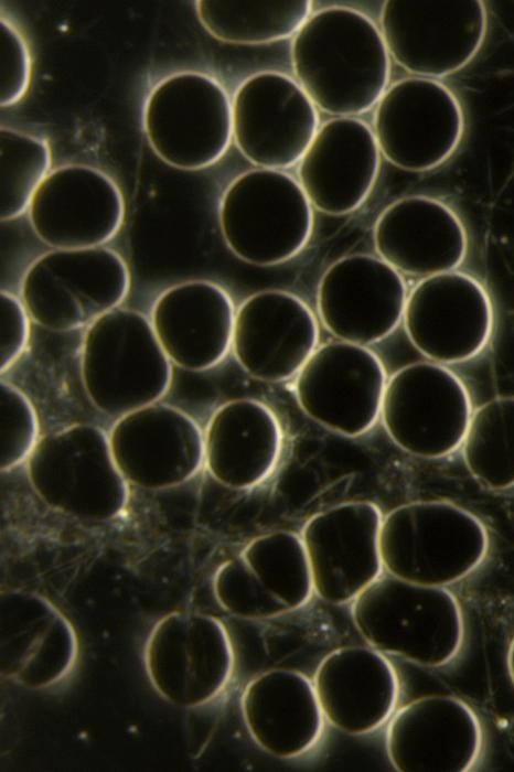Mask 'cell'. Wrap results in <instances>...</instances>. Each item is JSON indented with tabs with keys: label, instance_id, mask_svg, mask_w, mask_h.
<instances>
[{
	"label": "cell",
	"instance_id": "cell-1",
	"mask_svg": "<svg viewBox=\"0 0 514 772\" xmlns=\"http://www.w3.org/2000/svg\"><path fill=\"white\" fill-rule=\"evenodd\" d=\"M389 56L375 23L344 7L311 14L291 49L297 82L318 108L339 117L377 105L387 89Z\"/></svg>",
	"mask_w": 514,
	"mask_h": 772
},
{
	"label": "cell",
	"instance_id": "cell-2",
	"mask_svg": "<svg viewBox=\"0 0 514 772\" xmlns=\"http://www.w3.org/2000/svg\"><path fill=\"white\" fill-rule=\"evenodd\" d=\"M353 623L370 646L425 667H440L460 652L464 622L446 587L381 576L353 601Z\"/></svg>",
	"mask_w": 514,
	"mask_h": 772
},
{
	"label": "cell",
	"instance_id": "cell-3",
	"mask_svg": "<svg viewBox=\"0 0 514 772\" xmlns=\"http://www.w3.org/2000/svg\"><path fill=\"white\" fill-rule=\"evenodd\" d=\"M379 545L389 575L446 587L482 564L489 535L470 511L449 501L427 500L399 505L384 515Z\"/></svg>",
	"mask_w": 514,
	"mask_h": 772
},
{
	"label": "cell",
	"instance_id": "cell-4",
	"mask_svg": "<svg viewBox=\"0 0 514 772\" xmlns=\"http://www.w3.org/2000/svg\"><path fill=\"white\" fill-rule=\"evenodd\" d=\"M81 374L94 407L119 418L158 403L168 393L172 363L150 320L118 307L87 326Z\"/></svg>",
	"mask_w": 514,
	"mask_h": 772
},
{
	"label": "cell",
	"instance_id": "cell-5",
	"mask_svg": "<svg viewBox=\"0 0 514 772\" xmlns=\"http://www.w3.org/2000/svg\"><path fill=\"white\" fill-rule=\"evenodd\" d=\"M26 470L40 498L66 515L110 521L128 505L129 483L97 426L76 423L41 437Z\"/></svg>",
	"mask_w": 514,
	"mask_h": 772
},
{
	"label": "cell",
	"instance_id": "cell-6",
	"mask_svg": "<svg viewBox=\"0 0 514 772\" xmlns=\"http://www.w3.org/2000/svg\"><path fill=\"white\" fill-rule=\"evenodd\" d=\"M219 225L228 248L242 260L272 266L298 255L310 239L312 205L299 181L281 170L255 169L225 190Z\"/></svg>",
	"mask_w": 514,
	"mask_h": 772
},
{
	"label": "cell",
	"instance_id": "cell-7",
	"mask_svg": "<svg viewBox=\"0 0 514 772\" xmlns=\"http://www.w3.org/2000/svg\"><path fill=\"white\" fill-rule=\"evenodd\" d=\"M143 130L154 153L181 170L216 163L233 139L232 103L221 83L200 72H180L149 93Z\"/></svg>",
	"mask_w": 514,
	"mask_h": 772
},
{
	"label": "cell",
	"instance_id": "cell-8",
	"mask_svg": "<svg viewBox=\"0 0 514 772\" xmlns=\"http://www.w3.org/2000/svg\"><path fill=\"white\" fill-rule=\"evenodd\" d=\"M130 275L122 257L99 246L54 249L38 258L22 282L30 317L53 331L89 326L127 297Z\"/></svg>",
	"mask_w": 514,
	"mask_h": 772
},
{
	"label": "cell",
	"instance_id": "cell-9",
	"mask_svg": "<svg viewBox=\"0 0 514 772\" xmlns=\"http://www.w3.org/2000/svg\"><path fill=\"white\" fill-rule=\"evenodd\" d=\"M472 412L469 392L452 371L439 363L418 362L387 379L381 418L400 449L439 459L461 447Z\"/></svg>",
	"mask_w": 514,
	"mask_h": 772
},
{
	"label": "cell",
	"instance_id": "cell-10",
	"mask_svg": "<svg viewBox=\"0 0 514 772\" xmlns=\"http://www.w3.org/2000/svg\"><path fill=\"white\" fill-rule=\"evenodd\" d=\"M486 11L478 0H390L381 17L389 55L418 77L450 75L479 51Z\"/></svg>",
	"mask_w": 514,
	"mask_h": 772
},
{
	"label": "cell",
	"instance_id": "cell-11",
	"mask_svg": "<svg viewBox=\"0 0 514 772\" xmlns=\"http://www.w3.org/2000/svg\"><path fill=\"white\" fill-rule=\"evenodd\" d=\"M463 126L462 108L447 86L432 78L410 77L386 89L376 105L373 132L390 163L422 172L451 157Z\"/></svg>",
	"mask_w": 514,
	"mask_h": 772
},
{
	"label": "cell",
	"instance_id": "cell-12",
	"mask_svg": "<svg viewBox=\"0 0 514 772\" xmlns=\"http://www.w3.org/2000/svg\"><path fill=\"white\" fill-rule=\"evenodd\" d=\"M387 376L379 357L345 341L315 349L296 375L301 409L319 425L345 437L366 433L381 417Z\"/></svg>",
	"mask_w": 514,
	"mask_h": 772
},
{
	"label": "cell",
	"instance_id": "cell-13",
	"mask_svg": "<svg viewBox=\"0 0 514 772\" xmlns=\"http://www.w3.org/2000/svg\"><path fill=\"white\" fill-rule=\"evenodd\" d=\"M233 139L251 163L281 170L299 163L319 130L317 106L279 72L246 78L232 101Z\"/></svg>",
	"mask_w": 514,
	"mask_h": 772
},
{
	"label": "cell",
	"instance_id": "cell-14",
	"mask_svg": "<svg viewBox=\"0 0 514 772\" xmlns=\"http://www.w3.org/2000/svg\"><path fill=\"white\" fill-rule=\"evenodd\" d=\"M404 325L431 362L456 364L480 354L493 330V307L472 276L448 271L422 278L408 293Z\"/></svg>",
	"mask_w": 514,
	"mask_h": 772
},
{
	"label": "cell",
	"instance_id": "cell-15",
	"mask_svg": "<svg viewBox=\"0 0 514 772\" xmlns=\"http://www.w3.org/2000/svg\"><path fill=\"white\" fill-rule=\"evenodd\" d=\"M383 517L375 503L351 501L304 523L300 536L319 598L332 604L350 603L382 576Z\"/></svg>",
	"mask_w": 514,
	"mask_h": 772
},
{
	"label": "cell",
	"instance_id": "cell-16",
	"mask_svg": "<svg viewBox=\"0 0 514 772\" xmlns=\"http://www.w3.org/2000/svg\"><path fill=\"white\" fill-rule=\"evenodd\" d=\"M108 439L121 474L140 489L179 486L204 465V432L197 422L159 401L119 417Z\"/></svg>",
	"mask_w": 514,
	"mask_h": 772
},
{
	"label": "cell",
	"instance_id": "cell-17",
	"mask_svg": "<svg viewBox=\"0 0 514 772\" xmlns=\"http://www.w3.org/2000/svg\"><path fill=\"white\" fill-rule=\"evenodd\" d=\"M36 236L55 249L99 247L119 232L125 217L122 193L104 171L68 164L49 173L29 210Z\"/></svg>",
	"mask_w": 514,
	"mask_h": 772
},
{
	"label": "cell",
	"instance_id": "cell-18",
	"mask_svg": "<svg viewBox=\"0 0 514 772\" xmlns=\"http://www.w3.org/2000/svg\"><path fill=\"white\" fill-rule=\"evenodd\" d=\"M407 288L383 259L351 255L323 274L317 305L324 326L340 341L366 345L382 341L404 317Z\"/></svg>",
	"mask_w": 514,
	"mask_h": 772
},
{
	"label": "cell",
	"instance_id": "cell-19",
	"mask_svg": "<svg viewBox=\"0 0 514 772\" xmlns=\"http://www.w3.org/2000/svg\"><path fill=\"white\" fill-rule=\"evenodd\" d=\"M482 744L476 714L454 696L414 699L387 721V757L400 772L469 771L475 765Z\"/></svg>",
	"mask_w": 514,
	"mask_h": 772
},
{
	"label": "cell",
	"instance_id": "cell-20",
	"mask_svg": "<svg viewBox=\"0 0 514 772\" xmlns=\"http://www.w3.org/2000/svg\"><path fill=\"white\" fill-rule=\"evenodd\" d=\"M318 339V322L300 298L266 290L248 297L236 310L232 350L250 376L283 382L299 373Z\"/></svg>",
	"mask_w": 514,
	"mask_h": 772
},
{
	"label": "cell",
	"instance_id": "cell-21",
	"mask_svg": "<svg viewBox=\"0 0 514 772\" xmlns=\"http://www.w3.org/2000/svg\"><path fill=\"white\" fill-rule=\"evenodd\" d=\"M379 159L368 125L354 117H338L319 128L299 161L298 181L312 206L330 215H344L370 195Z\"/></svg>",
	"mask_w": 514,
	"mask_h": 772
},
{
	"label": "cell",
	"instance_id": "cell-22",
	"mask_svg": "<svg viewBox=\"0 0 514 772\" xmlns=\"http://www.w3.org/2000/svg\"><path fill=\"white\" fill-rule=\"evenodd\" d=\"M313 686L324 718L349 735L377 730L395 712L400 685L385 654L372 646H343L319 663Z\"/></svg>",
	"mask_w": 514,
	"mask_h": 772
},
{
	"label": "cell",
	"instance_id": "cell-23",
	"mask_svg": "<svg viewBox=\"0 0 514 772\" xmlns=\"http://www.w3.org/2000/svg\"><path fill=\"white\" fill-rule=\"evenodd\" d=\"M235 313L225 289L191 280L158 297L150 322L171 363L201 372L219 364L232 349Z\"/></svg>",
	"mask_w": 514,
	"mask_h": 772
},
{
	"label": "cell",
	"instance_id": "cell-24",
	"mask_svg": "<svg viewBox=\"0 0 514 772\" xmlns=\"http://www.w3.org/2000/svg\"><path fill=\"white\" fill-rule=\"evenodd\" d=\"M379 258L398 272L429 277L456 270L468 251L465 228L445 203L428 196L393 202L374 226Z\"/></svg>",
	"mask_w": 514,
	"mask_h": 772
},
{
	"label": "cell",
	"instance_id": "cell-25",
	"mask_svg": "<svg viewBox=\"0 0 514 772\" xmlns=\"http://www.w3.org/2000/svg\"><path fill=\"white\" fill-rule=\"evenodd\" d=\"M240 710L255 743L277 758L304 754L323 732L313 682L298 671L272 668L253 677L243 689Z\"/></svg>",
	"mask_w": 514,
	"mask_h": 772
},
{
	"label": "cell",
	"instance_id": "cell-26",
	"mask_svg": "<svg viewBox=\"0 0 514 772\" xmlns=\"http://www.w3.org/2000/svg\"><path fill=\"white\" fill-rule=\"evenodd\" d=\"M2 669L28 687H46L74 665L73 626L46 599L21 590L2 594Z\"/></svg>",
	"mask_w": 514,
	"mask_h": 772
},
{
	"label": "cell",
	"instance_id": "cell-27",
	"mask_svg": "<svg viewBox=\"0 0 514 772\" xmlns=\"http://www.w3.org/2000/svg\"><path fill=\"white\" fill-rule=\"evenodd\" d=\"M283 433L276 414L256 399L221 405L204 431V465L221 484L251 489L270 476L282 450Z\"/></svg>",
	"mask_w": 514,
	"mask_h": 772
},
{
	"label": "cell",
	"instance_id": "cell-28",
	"mask_svg": "<svg viewBox=\"0 0 514 772\" xmlns=\"http://www.w3.org/2000/svg\"><path fill=\"white\" fill-rule=\"evenodd\" d=\"M312 2L200 0L197 18L214 37L237 44H264L296 35L311 15Z\"/></svg>",
	"mask_w": 514,
	"mask_h": 772
},
{
	"label": "cell",
	"instance_id": "cell-29",
	"mask_svg": "<svg viewBox=\"0 0 514 772\" xmlns=\"http://www.w3.org/2000/svg\"><path fill=\"white\" fill-rule=\"evenodd\" d=\"M467 469L483 486L514 485V396L491 399L471 416L462 441Z\"/></svg>",
	"mask_w": 514,
	"mask_h": 772
},
{
	"label": "cell",
	"instance_id": "cell-30",
	"mask_svg": "<svg viewBox=\"0 0 514 772\" xmlns=\"http://www.w3.org/2000/svg\"><path fill=\"white\" fill-rule=\"evenodd\" d=\"M240 556L265 589L289 612L304 607L314 588L309 558L301 536L276 530L251 539Z\"/></svg>",
	"mask_w": 514,
	"mask_h": 772
},
{
	"label": "cell",
	"instance_id": "cell-31",
	"mask_svg": "<svg viewBox=\"0 0 514 772\" xmlns=\"http://www.w3.org/2000/svg\"><path fill=\"white\" fill-rule=\"evenodd\" d=\"M186 708L201 707L216 698L234 672L235 654L229 633L215 616L188 612Z\"/></svg>",
	"mask_w": 514,
	"mask_h": 772
},
{
	"label": "cell",
	"instance_id": "cell-32",
	"mask_svg": "<svg viewBox=\"0 0 514 772\" xmlns=\"http://www.w3.org/2000/svg\"><path fill=\"white\" fill-rule=\"evenodd\" d=\"M0 160V217L9 221L28 212L33 195L51 172V148L43 138L1 127Z\"/></svg>",
	"mask_w": 514,
	"mask_h": 772
},
{
	"label": "cell",
	"instance_id": "cell-33",
	"mask_svg": "<svg viewBox=\"0 0 514 772\" xmlns=\"http://www.w3.org/2000/svg\"><path fill=\"white\" fill-rule=\"evenodd\" d=\"M188 612L174 611L161 618L147 639L143 662L156 691L168 703L186 708Z\"/></svg>",
	"mask_w": 514,
	"mask_h": 772
},
{
	"label": "cell",
	"instance_id": "cell-34",
	"mask_svg": "<svg viewBox=\"0 0 514 772\" xmlns=\"http://www.w3.org/2000/svg\"><path fill=\"white\" fill-rule=\"evenodd\" d=\"M213 591L218 604L228 613L249 620L271 619L289 613L269 593L244 558L223 562L213 578Z\"/></svg>",
	"mask_w": 514,
	"mask_h": 772
},
{
	"label": "cell",
	"instance_id": "cell-35",
	"mask_svg": "<svg viewBox=\"0 0 514 772\" xmlns=\"http://www.w3.org/2000/svg\"><path fill=\"white\" fill-rule=\"evenodd\" d=\"M1 471L28 461L40 437L36 410L28 396L11 383L1 380Z\"/></svg>",
	"mask_w": 514,
	"mask_h": 772
},
{
	"label": "cell",
	"instance_id": "cell-36",
	"mask_svg": "<svg viewBox=\"0 0 514 772\" xmlns=\"http://www.w3.org/2000/svg\"><path fill=\"white\" fill-rule=\"evenodd\" d=\"M1 90L2 107L12 106L25 95L31 81V55L18 28L1 17Z\"/></svg>",
	"mask_w": 514,
	"mask_h": 772
},
{
	"label": "cell",
	"instance_id": "cell-37",
	"mask_svg": "<svg viewBox=\"0 0 514 772\" xmlns=\"http://www.w3.org/2000/svg\"><path fill=\"white\" fill-rule=\"evenodd\" d=\"M1 373L8 371L22 355L30 336V314L15 296L1 291Z\"/></svg>",
	"mask_w": 514,
	"mask_h": 772
},
{
	"label": "cell",
	"instance_id": "cell-38",
	"mask_svg": "<svg viewBox=\"0 0 514 772\" xmlns=\"http://www.w3.org/2000/svg\"><path fill=\"white\" fill-rule=\"evenodd\" d=\"M506 664L511 680L514 685V636L508 646Z\"/></svg>",
	"mask_w": 514,
	"mask_h": 772
}]
</instances>
